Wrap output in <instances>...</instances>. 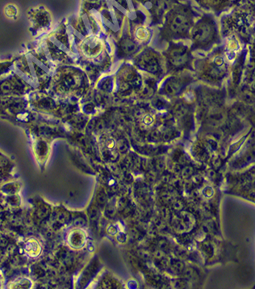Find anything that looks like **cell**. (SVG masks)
<instances>
[{"instance_id": "obj_1", "label": "cell", "mask_w": 255, "mask_h": 289, "mask_svg": "<svg viewBox=\"0 0 255 289\" xmlns=\"http://www.w3.org/2000/svg\"><path fill=\"white\" fill-rule=\"evenodd\" d=\"M6 10V15H7L10 17L12 16H16V14H17V9L14 6H11L10 5V6L7 7Z\"/></svg>"}]
</instances>
